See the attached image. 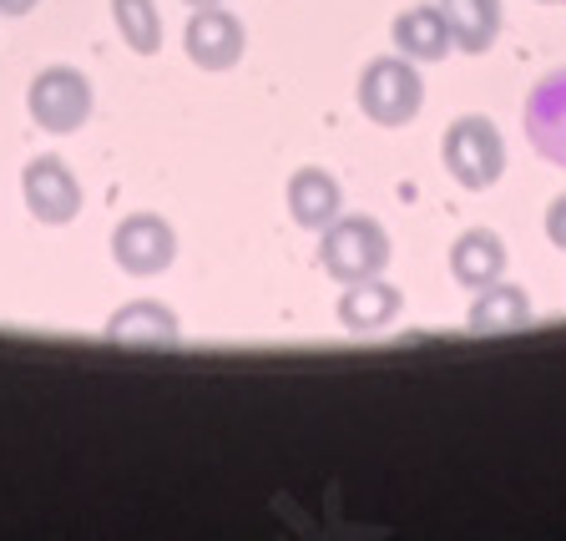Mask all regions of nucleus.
<instances>
[{
    "instance_id": "f8f14e48",
    "label": "nucleus",
    "mask_w": 566,
    "mask_h": 541,
    "mask_svg": "<svg viewBox=\"0 0 566 541\" xmlns=\"http://www.w3.org/2000/svg\"><path fill=\"white\" fill-rule=\"evenodd\" d=\"M471 334H516L531 324V294L521 283L495 279L485 289H475V304H471Z\"/></svg>"
},
{
    "instance_id": "f257e3e1",
    "label": "nucleus",
    "mask_w": 566,
    "mask_h": 541,
    "mask_svg": "<svg viewBox=\"0 0 566 541\" xmlns=\"http://www.w3.org/2000/svg\"><path fill=\"white\" fill-rule=\"evenodd\" d=\"M318 269L334 283H359L389 269V233L379 228V218L365 212H339L324 233H318Z\"/></svg>"
},
{
    "instance_id": "39448f33",
    "label": "nucleus",
    "mask_w": 566,
    "mask_h": 541,
    "mask_svg": "<svg viewBox=\"0 0 566 541\" xmlns=\"http://www.w3.org/2000/svg\"><path fill=\"white\" fill-rule=\"evenodd\" d=\"M21 198H25V212H31L35 223L61 228L82 212V183H76L66 157L41 153V157H31L21 173Z\"/></svg>"
},
{
    "instance_id": "dca6fc26",
    "label": "nucleus",
    "mask_w": 566,
    "mask_h": 541,
    "mask_svg": "<svg viewBox=\"0 0 566 541\" xmlns=\"http://www.w3.org/2000/svg\"><path fill=\"white\" fill-rule=\"evenodd\" d=\"M546 238H552V243L566 253V193L552 202V208H546Z\"/></svg>"
},
{
    "instance_id": "7ed1b4c3",
    "label": "nucleus",
    "mask_w": 566,
    "mask_h": 541,
    "mask_svg": "<svg viewBox=\"0 0 566 541\" xmlns=\"http://www.w3.org/2000/svg\"><path fill=\"white\" fill-rule=\"evenodd\" d=\"M424 106V82L420 66L410 56H375L359 76V112H365L375 127H405V122L420 117Z\"/></svg>"
},
{
    "instance_id": "f3484780",
    "label": "nucleus",
    "mask_w": 566,
    "mask_h": 541,
    "mask_svg": "<svg viewBox=\"0 0 566 541\" xmlns=\"http://www.w3.org/2000/svg\"><path fill=\"white\" fill-rule=\"evenodd\" d=\"M41 0H0V15H25V11H35Z\"/></svg>"
},
{
    "instance_id": "6e6552de",
    "label": "nucleus",
    "mask_w": 566,
    "mask_h": 541,
    "mask_svg": "<svg viewBox=\"0 0 566 541\" xmlns=\"http://www.w3.org/2000/svg\"><path fill=\"white\" fill-rule=\"evenodd\" d=\"M283 202H289V218H294L298 228L324 233L344 212V188H339V177L324 173V167H298V173L289 177V188H283Z\"/></svg>"
},
{
    "instance_id": "9b49d317",
    "label": "nucleus",
    "mask_w": 566,
    "mask_h": 541,
    "mask_svg": "<svg viewBox=\"0 0 566 541\" xmlns=\"http://www.w3.org/2000/svg\"><path fill=\"white\" fill-rule=\"evenodd\" d=\"M389 41H395V51L410 56L415 66H420V61H440L455 46V41H450V25H446V11H440L436 0L395 15V21H389Z\"/></svg>"
},
{
    "instance_id": "ddd939ff",
    "label": "nucleus",
    "mask_w": 566,
    "mask_h": 541,
    "mask_svg": "<svg viewBox=\"0 0 566 541\" xmlns=\"http://www.w3.org/2000/svg\"><path fill=\"white\" fill-rule=\"evenodd\" d=\"M182 324H177L172 309H163L157 299H137V304L117 309V314L106 319V340L112 344H142V350H153V344H177Z\"/></svg>"
},
{
    "instance_id": "4468645a",
    "label": "nucleus",
    "mask_w": 566,
    "mask_h": 541,
    "mask_svg": "<svg viewBox=\"0 0 566 541\" xmlns=\"http://www.w3.org/2000/svg\"><path fill=\"white\" fill-rule=\"evenodd\" d=\"M440 11H446V25H450V41L460 51H481L495 46V35H501V0H436Z\"/></svg>"
},
{
    "instance_id": "1a4fd4ad",
    "label": "nucleus",
    "mask_w": 566,
    "mask_h": 541,
    "mask_svg": "<svg viewBox=\"0 0 566 541\" xmlns=\"http://www.w3.org/2000/svg\"><path fill=\"white\" fill-rule=\"evenodd\" d=\"M405 309V294L395 283H385V273L375 279H359V283H344L339 294V324L354 334H375V330H389Z\"/></svg>"
},
{
    "instance_id": "f03ea898",
    "label": "nucleus",
    "mask_w": 566,
    "mask_h": 541,
    "mask_svg": "<svg viewBox=\"0 0 566 541\" xmlns=\"http://www.w3.org/2000/svg\"><path fill=\"white\" fill-rule=\"evenodd\" d=\"M440 157H446V173L455 177L460 188L485 193L501 183L506 173V142H501V127L481 112H465L446 127V142H440Z\"/></svg>"
},
{
    "instance_id": "9d476101",
    "label": "nucleus",
    "mask_w": 566,
    "mask_h": 541,
    "mask_svg": "<svg viewBox=\"0 0 566 541\" xmlns=\"http://www.w3.org/2000/svg\"><path fill=\"white\" fill-rule=\"evenodd\" d=\"M450 279L460 289H485V283L506 279V243L491 228H465V233L450 243Z\"/></svg>"
},
{
    "instance_id": "6ab92c4d",
    "label": "nucleus",
    "mask_w": 566,
    "mask_h": 541,
    "mask_svg": "<svg viewBox=\"0 0 566 541\" xmlns=\"http://www.w3.org/2000/svg\"><path fill=\"white\" fill-rule=\"evenodd\" d=\"M546 6H552V0H546Z\"/></svg>"
},
{
    "instance_id": "423d86ee",
    "label": "nucleus",
    "mask_w": 566,
    "mask_h": 541,
    "mask_svg": "<svg viewBox=\"0 0 566 541\" xmlns=\"http://www.w3.org/2000/svg\"><path fill=\"white\" fill-rule=\"evenodd\" d=\"M112 259H117V269L137 273V279L172 269V259H177L172 223L157 218V212H132V218H122V223L112 228Z\"/></svg>"
},
{
    "instance_id": "20e7f679",
    "label": "nucleus",
    "mask_w": 566,
    "mask_h": 541,
    "mask_svg": "<svg viewBox=\"0 0 566 541\" xmlns=\"http://www.w3.org/2000/svg\"><path fill=\"white\" fill-rule=\"evenodd\" d=\"M25 112L41 132L51 137H66V132H82L92 122V82L71 66H46L35 71L31 86H25Z\"/></svg>"
},
{
    "instance_id": "2eb2a0df",
    "label": "nucleus",
    "mask_w": 566,
    "mask_h": 541,
    "mask_svg": "<svg viewBox=\"0 0 566 541\" xmlns=\"http://www.w3.org/2000/svg\"><path fill=\"white\" fill-rule=\"evenodd\" d=\"M112 25L137 56H157L163 51V15L157 0H112Z\"/></svg>"
},
{
    "instance_id": "0eeeda50",
    "label": "nucleus",
    "mask_w": 566,
    "mask_h": 541,
    "mask_svg": "<svg viewBox=\"0 0 566 541\" xmlns=\"http://www.w3.org/2000/svg\"><path fill=\"white\" fill-rule=\"evenodd\" d=\"M182 46H188V61L202 71H228L233 61H243V46H248V31L233 11L223 6H198L182 31Z\"/></svg>"
},
{
    "instance_id": "a211bd4d",
    "label": "nucleus",
    "mask_w": 566,
    "mask_h": 541,
    "mask_svg": "<svg viewBox=\"0 0 566 541\" xmlns=\"http://www.w3.org/2000/svg\"><path fill=\"white\" fill-rule=\"evenodd\" d=\"M188 6H192V11H198V6H223V0H188Z\"/></svg>"
}]
</instances>
